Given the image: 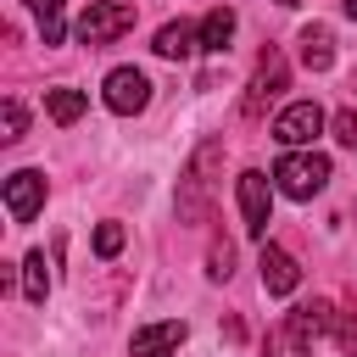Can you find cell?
Returning <instances> with one entry per match:
<instances>
[{
    "label": "cell",
    "instance_id": "7402d4cb",
    "mask_svg": "<svg viewBox=\"0 0 357 357\" xmlns=\"http://www.w3.org/2000/svg\"><path fill=\"white\" fill-rule=\"evenodd\" d=\"M340 346H346V351H357V324H340Z\"/></svg>",
    "mask_w": 357,
    "mask_h": 357
},
{
    "label": "cell",
    "instance_id": "3957f363",
    "mask_svg": "<svg viewBox=\"0 0 357 357\" xmlns=\"http://www.w3.org/2000/svg\"><path fill=\"white\" fill-rule=\"evenodd\" d=\"M128 28H134V6H123V0H95V6L78 17V45L100 50V45L123 39Z\"/></svg>",
    "mask_w": 357,
    "mask_h": 357
},
{
    "label": "cell",
    "instance_id": "8fae6325",
    "mask_svg": "<svg viewBox=\"0 0 357 357\" xmlns=\"http://www.w3.org/2000/svg\"><path fill=\"white\" fill-rule=\"evenodd\" d=\"M257 268H262V290H268V296H290V290L301 284V268H296V257H290L284 245H262Z\"/></svg>",
    "mask_w": 357,
    "mask_h": 357
},
{
    "label": "cell",
    "instance_id": "cb8c5ba5",
    "mask_svg": "<svg viewBox=\"0 0 357 357\" xmlns=\"http://www.w3.org/2000/svg\"><path fill=\"white\" fill-rule=\"evenodd\" d=\"M279 6H301V0H279Z\"/></svg>",
    "mask_w": 357,
    "mask_h": 357
},
{
    "label": "cell",
    "instance_id": "2e32d148",
    "mask_svg": "<svg viewBox=\"0 0 357 357\" xmlns=\"http://www.w3.org/2000/svg\"><path fill=\"white\" fill-rule=\"evenodd\" d=\"M22 296L39 307L45 296H50V273H45V251H28L22 257Z\"/></svg>",
    "mask_w": 357,
    "mask_h": 357
},
{
    "label": "cell",
    "instance_id": "5b68a950",
    "mask_svg": "<svg viewBox=\"0 0 357 357\" xmlns=\"http://www.w3.org/2000/svg\"><path fill=\"white\" fill-rule=\"evenodd\" d=\"M100 100H106L117 117H134V112L151 106V78H145L139 67H112L106 84H100Z\"/></svg>",
    "mask_w": 357,
    "mask_h": 357
},
{
    "label": "cell",
    "instance_id": "277c9868",
    "mask_svg": "<svg viewBox=\"0 0 357 357\" xmlns=\"http://www.w3.org/2000/svg\"><path fill=\"white\" fill-rule=\"evenodd\" d=\"M218 156H223V145H218V139H206V145L195 151V162L184 167V178H178V218H184V223H195V218L206 212V190H212V178H206V173H212V162H218Z\"/></svg>",
    "mask_w": 357,
    "mask_h": 357
},
{
    "label": "cell",
    "instance_id": "7a4b0ae2",
    "mask_svg": "<svg viewBox=\"0 0 357 357\" xmlns=\"http://www.w3.org/2000/svg\"><path fill=\"white\" fill-rule=\"evenodd\" d=\"M273 184H279V195H290V201H312V195H324V184H329V156H318V151H284V156L273 162Z\"/></svg>",
    "mask_w": 357,
    "mask_h": 357
},
{
    "label": "cell",
    "instance_id": "d6986e66",
    "mask_svg": "<svg viewBox=\"0 0 357 357\" xmlns=\"http://www.w3.org/2000/svg\"><path fill=\"white\" fill-rule=\"evenodd\" d=\"M95 251H100V257H117V251H123V223H100V229H95Z\"/></svg>",
    "mask_w": 357,
    "mask_h": 357
},
{
    "label": "cell",
    "instance_id": "ffe728a7",
    "mask_svg": "<svg viewBox=\"0 0 357 357\" xmlns=\"http://www.w3.org/2000/svg\"><path fill=\"white\" fill-rule=\"evenodd\" d=\"M329 128H335V139H340V145H351V151H357V112H335V123H329Z\"/></svg>",
    "mask_w": 357,
    "mask_h": 357
},
{
    "label": "cell",
    "instance_id": "ba28073f",
    "mask_svg": "<svg viewBox=\"0 0 357 357\" xmlns=\"http://www.w3.org/2000/svg\"><path fill=\"white\" fill-rule=\"evenodd\" d=\"M290 84V67H284V56L279 50H262V61H257V78H251V89H245V117H262V106L279 95Z\"/></svg>",
    "mask_w": 357,
    "mask_h": 357
},
{
    "label": "cell",
    "instance_id": "7c38bea8",
    "mask_svg": "<svg viewBox=\"0 0 357 357\" xmlns=\"http://www.w3.org/2000/svg\"><path fill=\"white\" fill-rule=\"evenodd\" d=\"M151 50L167 56V61L195 56V50H201V22H167V28H156V45H151Z\"/></svg>",
    "mask_w": 357,
    "mask_h": 357
},
{
    "label": "cell",
    "instance_id": "8992f818",
    "mask_svg": "<svg viewBox=\"0 0 357 357\" xmlns=\"http://www.w3.org/2000/svg\"><path fill=\"white\" fill-rule=\"evenodd\" d=\"M234 195H240V218H245V234H268V212H273V184H268V173H257V167H245L240 178H234Z\"/></svg>",
    "mask_w": 357,
    "mask_h": 357
},
{
    "label": "cell",
    "instance_id": "ac0fdd59",
    "mask_svg": "<svg viewBox=\"0 0 357 357\" xmlns=\"http://www.w3.org/2000/svg\"><path fill=\"white\" fill-rule=\"evenodd\" d=\"M22 128H28L22 100H6V106H0V139H6V145H17V139H22Z\"/></svg>",
    "mask_w": 357,
    "mask_h": 357
},
{
    "label": "cell",
    "instance_id": "6da1fadb",
    "mask_svg": "<svg viewBox=\"0 0 357 357\" xmlns=\"http://www.w3.org/2000/svg\"><path fill=\"white\" fill-rule=\"evenodd\" d=\"M335 324V307L329 301H307L296 312L279 318V329L268 335V357H312V340Z\"/></svg>",
    "mask_w": 357,
    "mask_h": 357
},
{
    "label": "cell",
    "instance_id": "44dd1931",
    "mask_svg": "<svg viewBox=\"0 0 357 357\" xmlns=\"http://www.w3.org/2000/svg\"><path fill=\"white\" fill-rule=\"evenodd\" d=\"M206 273H212V279H229V273H234V251H229V245H218V251H212V268H206Z\"/></svg>",
    "mask_w": 357,
    "mask_h": 357
},
{
    "label": "cell",
    "instance_id": "30bf717a",
    "mask_svg": "<svg viewBox=\"0 0 357 357\" xmlns=\"http://www.w3.org/2000/svg\"><path fill=\"white\" fill-rule=\"evenodd\" d=\"M184 318H162V324H145V329H134V340H128V351L134 357H173L178 346H184Z\"/></svg>",
    "mask_w": 357,
    "mask_h": 357
},
{
    "label": "cell",
    "instance_id": "5bb4252c",
    "mask_svg": "<svg viewBox=\"0 0 357 357\" xmlns=\"http://www.w3.org/2000/svg\"><path fill=\"white\" fill-rule=\"evenodd\" d=\"M45 106H50V117L67 128V123H78V117H84L89 95H84V89H73V84H56V89H45Z\"/></svg>",
    "mask_w": 357,
    "mask_h": 357
},
{
    "label": "cell",
    "instance_id": "52a82bcc",
    "mask_svg": "<svg viewBox=\"0 0 357 357\" xmlns=\"http://www.w3.org/2000/svg\"><path fill=\"white\" fill-rule=\"evenodd\" d=\"M318 128H324V112H318V100H290V106L273 117V139H279L284 151H301V145H312V139H318Z\"/></svg>",
    "mask_w": 357,
    "mask_h": 357
},
{
    "label": "cell",
    "instance_id": "603a6c76",
    "mask_svg": "<svg viewBox=\"0 0 357 357\" xmlns=\"http://www.w3.org/2000/svg\"><path fill=\"white\" fill-rule=\"evenodd\" d=\"M346 17H351V22H357V0H346Z\"/></svg>",
    "mask_w": 357,
    "mask_h": 357
},
{
    "label": "cell",
    "instance_id": "e0dca14e",
    "mask_svg": "<svg viewBox=\"0 0 357 357\" xmlns=\"http://www.w3.org/2000/svg\"><path fill=\"white\" fill-rule=\"evenodd\" d=\"M61 6H67V0H28V11L39 17V33H45V45H61V33H67V22H61Z\"/></svg>",
    "mask_w": 357,
    "mask_h": 357
},
{
    "label": "cell",
    "instance_id": "9c48e42d",
    "mask_svg": "<svg viewBox=\"0 0 357 357\" xmlns=\"http://www.w3.org/2000/svg\"><path fill=\"white\" fill-rule=\"evenodd\" d=\"M39 206H45V173L17 167V173L6 178V212H11V223H28Z\"/></svg>",
    "mask_w": 357,
    "mask_h": 357
},
{
    "label": "cell",
    "instance_id": "9a60e30c",
    "mask_svg": "<svg viewBox=\"0 0 357 357\" xmlns=\"http://www.w3.org/2000/svg\"><path fill=\"white\" fill-rule=\"evenodd\" d=\"M229 39H234V11L229 6H212L201 17V50H223Z\"/></svg>",
    "mask_w": 357,
    "mask_h": 357
},
{
    "label": "cell",
    "instance_id": "4fadbf2b",
    "mask_svg": "<svg viewBox=\"0 0 357 357\" xmlns=\"http://www.w3.org/2000/svg\"><path fill=\"white\" fill-rule=\"evenodd\" d=\"M296 45H301V61H307V73H329V67H335V33H329L324 22H307Z\"/></svg>",
    "mask_w": 357,
    "mask_h": 357
}]
</instances>
